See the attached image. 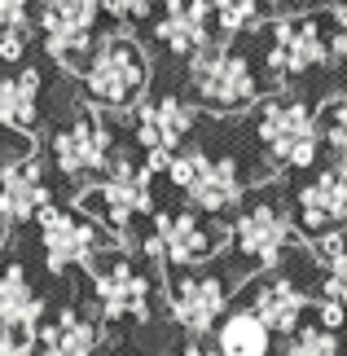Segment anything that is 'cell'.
Segmentation results:
<instances>
[{"label": "cell", "instance_id": "obj_1", "mask_svg": "<svg viewBox=\"0 0 347 356\" xmlns=\"http://www.w3.org/2000/svg\"><path fill=\"white\" fill-rule=\"evenodd\" d=\"M185 92H189V102L198 106V111L216 115V119L251 115L255 106L268 97L255 35L207 44L198 58L185 66Z\"/></svg>", "mask_w": 347, "mask_h": 356}, {"label": "cell", "instance_id": "obj_2", "mask_svg": "<svg viewBox=\"0 0 347 356\" xmlns=\"http://www.w3.org/2000/svg\"><path fill=\"white\" fill-rule=\"evenodd\" d=\"M242 132L251 145L268 159L277 176H312L316 163L325 159L321 128H316V106L303 92H268L251 115H246Z\"/></svg>", "mask_w": 347, "mask_h": 356}, {"label": "cell", "instance_id": "obj_3", "mask_svg": "<svg viewBox=\"0 0 347 356\" xmlns=\"http://www.w3.org/2000/svg\"><path fill=\"white\" fill-rule=\"evenodd\" d=\"M84 102L106 111L110 119H123V128L132 132V111L154 92V58L141 35H132L128 26H110L102 44L92 49L84 66Z\"/></svg>", "mask_w": 347, "mask_h": 356}, {"label": "cell", "instance_id": "obj_4", "mask_svg": "<svg viewBox=\"0 0 347 356\" xmlns=\"http://www.w3.org/2000/svg\"><path fill=\"white\" fill-rule=\"evenodd\" d=\"M295 246V202H290V189H277V181L255 189L229 225V264L238 268L242 282L259 273H277Z\"/></svg>", "mask_w": 347, "mask_h": 356}, {"label": "cell", "instance_id": "obj_5", "mask_svg": "<svg viewBox=\"0 0 347 356\" xmlns=\"http://www.w3.org/2000/svg\"><path fill=\"white\" fill-rule=\"evenodd\" d=\"M92 308L110 330L115 325H150L154 321V304L163 299V273L136 259L128 246H106L102 255L84 268Z\"/></svg>", "mask_w": 347, "mask_h": 356}, {"label": "cell", "instance_id": "obj_6", "mask_svg": "<svg viewBox=\"0 0 347 356\" xmlns=\"http://www.w3.org/2000/svg\"><path fill=\"white\" fill-rule=\"evenodd\" d=\"M238 286H242V277L229 264V255L211 259V264H198V268H168L163 273L168 321L185 334V343H202L229 317V304L238 299Z\"/></svg>", "mask_w": 347, "mask_h": 356}, {"label": "cell", "instance_id": "obj_7", "mask_svg": "<svg viewBox=\"0 0 347 356\" xmlns=\"http://www.w3.org/2000/svg\"><path fill=\"white\" fill-rule=\"evenodd\" d=\"M119 149V128L115 119L97 106H75L66 119H58V128L49 132V154H53V168H58L66 181H84L97 185L106 181L110 172V154Z\"/></svg>", "mask_w": 347, "mask_h": 356}, {"label": "cell", "instance_id": "obj_8", "mask_svg": "<svg viewBox=\"0 0 347 356\" xmlns=\"http://www.w3.org/2000/svg\"><path fill=\"white\" fill-rule=\"evenodd\" d=\"M119 22H106V5L97 0H53V5H35V31L40 49L62 66L66 75H84L92 49L102 35Z\"/></svg>", "mask_w": 347, "mask_h": 356}, {"label": "cell", "instance_id": "obj_9", "mask_svg": "<svg viewBox=\"0 0 347 356\" xmlns=\"http://www.w3.org/2000/svg\"><path fill=\"white\" fill-rule=\"evenodd\" d=\"M216 5L211 0H168L154 5V18L145 22V44L168 62L189 66L207 44H216Z\"/></svg>", "mask_w": 347, "mask_h": 356}, {"label": "cell", "instance_id": "obj_10", "mask_svg": "<svg viewBox=\"0 0 347 356\" xmlns=\"http://www.w3.org/2000/svg\"><path fill=\"white\" fill-rule=\"evenodd\" d=\"M150 229L168 251V268H198L229 251V225L207 220L193 207H159Z\"/></svg>", "mask_w": 347, "mask_h": 356}, {"label": "cell", "instance_id": "obj_11", "mask_svg": "<svg viewBox=\"0 0 347 356\" xmlns=\"http://www.w3.org/2000/svg\"><path fill=\"white\" fill-rule=\"evenodd\" d=\"M202 128V111L189 102V92H150V97L132 111V145L141 154L168 149L180 154Z\"/></svg>", "mask_w": 347, "mask_h": 356}, {"label": "cell", "instance_id": "obj_12", "mask_svg": "<svg viewBox=\"0 0 347 356\" xmlns=\"http://www.w3.org/2000/svg\"><path fill=\"white\" fill-rule=\"evenodd\" d=\"M35 242H40V259H45L49 277H66L71 268H88L106 246H115V238H110L102 225H92L88 216H79L75 207L62 211L49 229H40Z\"/></svg>", "mask_w": 347, "mask_h": 356}, {"label": "cell", "instance_id": "obj_13", "mask_svg": "<svg viewBox=\"0 0 347 356\" xmlns=\"http://www.w3.org/2000/svg\"><path fill=\"white\" fill-rule=\"evenodd\" d=\"M290 202H295L299 242H316L334 229H347V185L330 168H316L308 181L290 185Z\"/></svg>", "mask_w": 347, "mask_h": 356}, {"label": "cell", "instance_id": "obj_14", "mask_svg": "<svg viewBox=\"0 0 347 356\" xmlns=\"http://www.w3.org/2000/svg\"><path fill=\"white\" fill-rule=\"evenodd\" d=\"M49 202L58 198H53V185L45 176V154L40 149L0 168V238L13 234V229L35 225V211L49 207Z\"/></svg>", "mask_w": 347, "mask_h": 356}, {"label": "cell", "instance_id": "obj_15", "mask_svg": "<svg viewBox=\"0 0 347 356\" xmlns=\"http://www.w3.org/2000/svg\"><path fill=\"white\" fill-rule=\"evenodd\" d=\"M49 79L35 62H26L22 71L13 75H0V132H13V136H26L35 141L45 132V88Z\"/></svg>", "mask_w": 347, "mask_h": 356}, {"label": "cell", "instance_id": "obj_16", "mask_svg": "<svg viewBox=\"0 0 347 356\" xmlns=\"http://www.w3.org/2000/svg\"><path fill=\"white\" fill-rule=\"evenodd\" d=\"M49 299L45 291L35 286L31 268H26V259L18 251H9L5 259H0V325L5 330H26L35 334L40 321L49 317Z\"/></svg>", "mask_w": 347, "mask_h": 356}, {"label": "cell", "instance_id": "obj_17", "mask_svg": "<svg viewBox=\"0 0 347 356\" xmlns=\"http://www.w3.org/2000/svg\"><path fill=\"white\" fill-rule=\"evenodd\" d=\"M216 348H220V356H273V330L255 312L229 308V317L216 330Z\"/></svg>", "mask_w": 347, "mask_h": 356}, {"label": "cell", "instance_id": "obj_18", "mask_svg": "<svg viewBox=\"0 0 347 356\" xmlns=\"http://www.w3.org/2000/svg\"><path fill=\"white\" fill-rule=\"evenodd\" d=\"M264 13L268 5H255V0H220L216 5V35L220 40H246L264 26Z\"/></svg>", "mask_w": 347, "mask_h": 356}, {"label": "cell", "instance_id": "obj_19", "mask_svg": "<svg viewBox=\"0 0 347 356\" xmlns=\"http://www.w3.org/2000/svg\"><path fill=\"white\" fill-rule=\"evenodd\" d=\"M282 356H347V339L321 330L316 321H308L295 339L282 343Z\"/></svg>", "mask_w": 347, "mask_h": 356}, {"label": "cell", "instance_id": "obj_20", "mask_svg": "<svg viewBox=\"0 0 347 356\" xmlns=\"http://www.w3.org/2000/svg\"><path fill=\"white\" fill-rule=\"evenodd\" d=\"M35 356H66V348H62V325H58L53 312L40 321V330H35Z\"/></svg>", "mask_w": 347, "mask_h": 356}, {"label": "cell", "instance_id": "obj_21", "mask_svg": "<svg viewBox=\"0 0 347 356\" xmlns=\"http://www.w3.org/2000/svg\"><path fill=\"white\" fill-rule=\"evenodd\" d=\"M312 321L321 325V330H330V334H343L347 330V304H339V299H321Z\"/></svg>", "mask_w": 347, "mask_h": 356}, {"label": "cell", "instance_id": "obj_22", "mask_svg": "<svg viewBox=\"0 0 347 356\" xmlns=\"http://www.w3.org/2000/svg\"><path fill=\"white\" fill-rule=\"evenodd\" d=\"M176 356H220V348L216 343H207V339H202V343H185V348H180Z\"/></svg>", "mask_w": 347, "mask_h": 356}, {"label": "cell", "instance_id": "obj_23", "mask_svg": "<svg viewBox=\"0 0 347 356\" xmlns=\"http://www.w3.org/2000/svg\"><path fill=\"white\" fill-rule=\"evenodd\" d=\"M119 356H141V352H119Z\"/></svg>", "mask_w": 347, "mask_h": 356}]
</instances>
